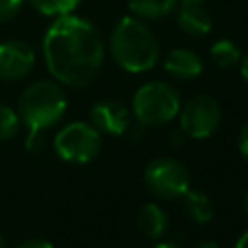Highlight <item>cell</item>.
Returning a JSON list of instances; mask_svg holds the SVG:
<instances>
[{"instance_id":"obj_3","label":"cell","mask_w":248,"mask_h":248,"mask_svg":"<svg viewBox=\"0 0 248 248\" xmlns=\"http://www.w3.org/2000/svg\"><path fill=\"white\" fill-rule=\"evenodd\" d=\"M112 60L128 74H143L157 66L161 46L153 29L136 16H124L116 21L108 37Z\"/></svg>"},{"instance_id":"obj_20","label":"cell","mask_w":248,"mask_h":248,"mask_svg":"<svg viewBox=\"0 0 248 248\" xmlns=\"http://www.w3.org/2000/svg\"><path fill=\"white\" fill-rule=\"evenodd\" d=\"M238 149L242 153V157L248 161V122L242 126L240 130V136H238Z\"/></svg>"},{"instance_id":"obj_27","label":"cell","mask_w":248,"mask_h":248,"mask_svg":"<svg viewBox=\"0 0 248 248\" xmlns=\"http://www.w3.org/2000/svg\"><path fill=\"white\" fill-rule=\"evenodd\" d=\"M182 2H205V0H182Z\"/></svg>"},{"instance_id":"obj_2","label":"cell","mask_w":248,"mask_h":248,"mask_svg":"<svg viewBox=\"0 0 248 248\" xmlns=\"http://www.w3.org/2000/svg\"><path fill=\"white\" fill-rule=\"evenodd\" d=\"M68 108V97L56 79H39L23 89L17 101V114L27 128L25 147L39 151L43 134L58 124Z\"/></svg>"},{"instance_id":"obj_18","label":"cell","mask_w":248,"mask_h":248,"mask_svg":"<svg viewBox=\"0 0 248 248\" xmlns=\"http://www.w3.org/2000/svg\"><path fill=\"white\" fill-rule=\"evenodd\" d=\"M21 6H23V0H0V23L17 16Z\"/></svg>"},{"instance_id":"obj_15","label":"cell","mask_w":248,"mask_h":248,"mask_svg":"<svg viewBox=\"0 0 248 248\" xmlns=\"http://www.w3.org/2000/svg\"><path fill=\"white\" fill-rule=\"evenodd\" d=\"M209 56H211V60L219 68H232L242 58L240 48L231 39H219V41H215L211 45V48H209Z\"/></svg>"},{"instance_id":"obj_6","label":"cell","mask_w":248,"mask_h":248,"mask_svg":"<svg viewBox=\"0 0 248 248\" xmlns=\"http://www.w3.org/2000/svg\"><path fill=\"white\" fill-rule=\"evenodd\" d=\"M145 188L159 200H178L190 190V172L174 157H157L143 170Z\"/></svg>"},{"instance_id":"obj_8","label":"cell","mask_w":248,"mask_h":248,"mask_svg":"<svg viewBox=\"0 0 248 248\" xmlns=\"http://www.w3.org/2000/svg\"><path fill=\"white\" fill-rule=\"evenodd\" d=\"M35 50L29 43L8 39L0 43V79L17 81L25 78L35 66Z\"/></svg>"},{"instance_id":"obj_22","label":"cell","mask_w":248,"mask_h":248,"mask_svg":"<svg viewBox=\"0 0 248 248\" xmlns=\"http://www.w3.org/2000/svg\"><path fill=\"white\" fill-rule=\"evenodd\" d=\"M234 248H248V231H246V232H242V236L236 240Z\"/></svg>"},{"instance_id":"obj_7","label":"cell","mask_w":248,"mask_h":248,"mask_svg":"<svg viewBox=\"0 0 248 248\" xmlns=\"http://www.w3.org/2000/svg\"><path fill=\"white\" fill-rule=\"evenodd\" d=\"M180 132L194 140L209 138L221 124L219 103L205 93L194 95L184 107H180Z\"/></svg>"},{"instance_id":"obj_16","label":"cell","mask_w":248,"mask_h":248,"mask_svg":"<svg viewBox=\"0 0 248 248\" xmlns=\"http://www.w3.org/2000/svg\"><path fill=\"white\" fill-rule=\"evenodd\" d=\"M39 14L46 17H60L66 14H74L81 0H27Z\"/></svg>"},{"instance_id":"obj_19","label":"cell","mask_w":248,"mask_h":248,"mask_svg":"<svg viewBox=\"0 0 248 248\" xmlns=\"http://www.w3.org/2000/svg\"><path fill=\"white\" fill-rule=\"evenodd\" d=\"M16 248H54V246L45 238H27V240L19 242Z\"/></svg>"},{"instance_id":"obj_24","label":"cell","mask_w":248,"mask_h":248,"mask_svg":"<svg viewBox=\"0 0 248 248\" xmlns=\"http://www.w3.org/2000/svg\"><path fill=\"white\" fill-rule=\"evenodd\" d=\"M198 248H217V244L213 240H203V242H200Z\"/></svg>"},{"instance_id":"obj_10","label":"cell","mask_w":248,"mask_h":248,"mask_svg":"<svg viewBox=\"0 0 248 248\" xmlns=\"http://www.w3.org/2000/svg\"><path fill=\"white\" fill-rule=\"evenodd\" d=\"M176 23L190 37H203L211 31V16L203 2H180L176 6Z\"/></svg>"},{"instance_id":"obj_26","label":"cell","mask_w":248,"mask_h":248,"mask_svg":"<svg viewBox=\"0 0 248 248\" xmlns=\"http://www.w3.org/2000/svg\"><path fill=\"white\" fill-rule=\"evenodd\" d=\"M0 248H6V242H4V236L0 234Z\"/></svg>"},{"instance_id":"obj_1","label":"cell","mask_w":248,"mask_h":248,"mask_svg":"<svg viewBox=\"0 0 248 248\" xmlns=\"http://www.w3.org/2000/svg\"><path fill=\"white\" fill-rule=\"evenodd\" d=\"M43 58L58 83L79 89L101 72L105 41L89 19L66 14L48 25L43 37Z\"/></svg>"},{"instance_id":"obj_5","label":"cell","mask_w":248,"mask_h":248,"mask_svg":"<svg viewBox=\"0 0 248 248\" xmlns=\"http://www.w3.org/2000/svg\"><path fill=\"white\" fill-rule=\"evenodd\" d=\"M101 149V132L91 122L74 120L62 126L54 136V151L66 163L83 165L97 157Z\"/></svg>"},{"instance_id":"obj_14","label":"cell","mask_w":248,"mask_h":248,"mask_svg":"<svg viewBox=\"0 0 248 248\" xmlns=\"http://www.w3.org/2000/svg\"><path fill=\"white\" fill-rule=\"evenodd\" d=\"M182 200H184V213L192 221H196L200 225H205L213 219V203H211L209 196H205L203 192L188 190L182 196Z\"/></svg>"},{"instance_id":"obj_17","label":"cell","mask_w":248,"mask_h":248,"mask_svg":"<svg viewBox=\"0 0 248 248\" xmlns=\"http://www.w3.org/2000/svg\"><path fill=\"white\" fill-rule=\"evenodd\" d=\"M19 126H21L19 114L12 107L0 103V141L16 138L19 134Z\"/></svg>"},{"instance_id":"obj_12","label":"cell","mask_w":248,"mask_h":248,"mask_svg":"<svg viewBox=\"0 0 248 248\" xmlns=\"http://www.w3.org/2000/svg\"><path fill=\"white\" fill-rule=\"evenodd\" d=\"M138 229L147 238H159L167 231V213L159 203H145L138 211Z\"/></svg>"},{"instance_id":"obj_25","label":"cell","mask_w":248,"mask_h":248,"mask_svg":"<svg viewBox=\"0 0 248 248\" xmlns=\"http://www.w3.org/2000/svg\"><path fill=\"white\" fill-rule=\"evenodd\" d=\"M244 211H246V215H248V192H246V198H244Z\"/></svg>"},{"instance_id":"obj_21","label":"cell","mask_w":248,"mask_h":248,"mask_svg":"<svg viewBox=\"0 0 248 248\" xmlns=\"http://www.w3.org/2000/svg\"><path fill=\"white\" fill-rule=\"evenodd\" d=\"M238 64H240V76H242V79L248 83V54H244Z\"/></svg>"},{"instance_id":"obj_11","label":"cell","mask_w":248,"mask_h":248,"mask_svg":"<svg viewBox=\"0 0 248 248\" xmlns=\"http://www.w3.org/2000/svg\"><path fill=\"white\" fill-rule=\"evenodd\" d=\"M163 68L176 79H194L203 72V62L190 48H172L167 52Z\"/></svg>"},{"instance_id":"obj_4","label":"cell","mask_w":248,"mask_h":248,"mask_svg":"<svg viewBox=\"0 0 248 248\" xmlns=\"http://www.w3.org/2000/svg\"><path fill=\"white\" fill-rule=\"evenodd\" d=\"M182 101L174 85L155 79L143 83L132 99V112L140 126H161L174 120Z\"/></svg>"},{"instance_id":"obj_9","label":"cell","mask_w":248,"mask_h":248,"mask_svg":"<svg viewBox=\"0 0 248 248\" xmlns=\"http://www.w3.org/2000/svg\"><path fill=\"white\" fill-rule=\"evenodd\" d=\"M89 122L108 136H122L130 130V108L114 99L99 101L89 110Z\"/></svg>"},{"instance_id":"obj_23","label":"cell","mask_w":248,"mask_h":248,"mask_svg":"<svg viewBox=\"0 0 248 248\" xmlns=\"http://www.w3.org/2000/svg\"><path fill=\"white\" fill-rule=\"evenodd\" d=\"M151 248H180L178 244H174V242H169V240H163V242H157L155 246H151Z\"/></svg>"},{"instance_id":"obj_13","label":"cell","mask_w":248,"mask_h":248,"mask_svg":"<svg viewBox=\"0 0 248 248\" xmlns=\"http://www.w3.org/2000/svg\"><path fill=\"white\" fill-rule=\"evenodd\" d=\"M178 6V0H128V8L132 16L151 21V19H161L169 14H172Z\"/></svg>"}]
</instances>
